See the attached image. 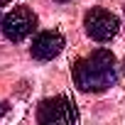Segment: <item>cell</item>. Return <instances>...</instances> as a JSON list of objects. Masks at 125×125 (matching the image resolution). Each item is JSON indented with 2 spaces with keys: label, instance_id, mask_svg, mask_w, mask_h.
Returning a JSON list of instances; mask_svg holds the SVG:
<instances>
[{
  "label": "cell",
  "instance_id": "cell-3",
  "mask_svg": "<svg viewBox=\"0 0 125 125\" xmlns=\"http://www.w3.org/2000/svg\"><path fill=\"white\" fill-rule=\"evenodd\" d=\"M0 30H3L5 39H10V42H22V39H27V37L37 30V15H34L27 5L12 8V10L3 17Z\"/></svg>",
  "mask_w": 125,
  "mask_h": 125
},
{
  "label": "cell",
  "instance_id": "cell-7",
  "mask_svg": "<svg viewBox=\"0 0 125 125\" xmlns=\"http://www.w3.org/2000/svg\"><path fill=\"white\" fill-rule=\"evenodd\" d=\"M3 113H5V105H3V103H0V115H3Z\"/></svg>",
  "mask_w": 125,
  "mask_h": 125
},
{
  "label": "cell",
  "instance_id": "cell-8",
  "mask_svg": "<svg viewBox=\"0 0 125 125\" xmlns=\"http://www.w3.org/2000/svg\"><path fill=\"white\" fill-rule=\"evenodd\" d=\"M56 3H69V0H56Z\"/></svg>",
  "mask_w": 125,
  "mask_h": 125
},
{
  "label": "cell",
  "instance_id": "cell-6",
  "mask_svg": "<svg viewBox=\"0 0 125 125\" xmlns=\"http://www.w3.org/2000/svg\"><path fill=\"white\" fill-rule=\"evenodd\" d=\"M8 3H10V0H0V8H5V5H8Z\"/></svg>",
  "mask_w": 125,
  "mask_h": 125
},
{
  "label": "cell",
  "instance_id": "cell-4",
  "mask_svg": "<svg viewBox=\"0 0 125 125\" xmlns=\"http://www.w3.org/2000/svg\"><path fill=\"white\" fill-rule=\"evenodd\" d=\"M83 27H86V34L96 42H110L118 30H120V20L103 10V8H91L86 15H83Z\"/></svg>",
  "mask_w": 125,
  "mask_h": 125
},
{
  "label": "cell",
  "instance_id": "cell-1",
  "mask_svg": "<svg viewBox=\"0 0 125 125\" xmlns=\"http://www.w3.org/2000/svg\"><path fill=\"white\" fill-rule=\"evenodd\" d=\"M71 74H74V83L83 93H103L118 81L115 56L110 49H96L88 56L76 61Z\"/></svg>",
  "mask_w": 125,
  "mask_h": 125
},
{
  "label": "cell",
  "instance_id": "cell-5",
  "mask_svg": "<svg viewBox=\"0 0 125 125\" xmlns=\"http://www.w3.org/2000/svg\"><path fill=\"white\" fill-rule=\"evenodd\" d=\"M61 49H64V37H61L59 32H54V30L39 32V34L32 39V47H30L32 56L39 59V61H49V59L59 56Z\"/></svg>",
  "mask_w": 125,
  "mask_h": 125
},
{
  "label": "cell",
  "instance_id": "cell-2",
  "mask_svg": "<svg viewBox=\"0 0 125 125\" xmlns=\"http://www.w3.org/2000/svg\"><path fill=\"white\" fill-rule=\"evenodd\" d=\"M37 123H42V125H76L79 110H76L74 101L66 96L44 98L37 105Z\"/></svg>",
  "mask_w": 125,
  "mask_h": 125
}]
</instances>
